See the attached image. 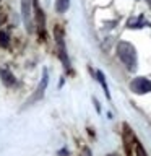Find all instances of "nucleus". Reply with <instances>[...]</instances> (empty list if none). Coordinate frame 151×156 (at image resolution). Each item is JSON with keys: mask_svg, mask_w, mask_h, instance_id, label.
I'll return each instance as SVG.
<instances>
[{"mask_svg": "<svg viewBox=\"0 0 151 156\" xmlns=\"http://www.w3.org/2000/svg\"><path fill=\"white\" fill-rule=\"evenodd\" d=\"M136 153H138V156H148V154H146L145 151H143V148H140V146L136 148Z\"/></svg>", "mask_w": 151, "mask_h": 156, "instance_id": "nucleus-10", "label": "nucleus"}, {"mask_svg": "<svg viewBox=\"0 0 151 156\" xmlns=\"http://www.w3.org/2000/svg\"><path fill=\"white\" fill-rule=\"evenodd\" d=\"M31 3L33 0H21V12H23V20L28 29H31Z\"/></svg>", "mask_w": 151, "mask_h": 156, "instance_id": "nucleus-3", "label": "nucleus"}, {"mask_svg": "<svg viewBox=\"0 0 151 156\" xmlns=\"http://www.w3.org/2000/svg\"><path fill=\"white\" fill-rule=\"evenodd\" d=\"M10 44V36L7 31H0V47H8Z\"/></svg>", "mask_w": 151, "mask_h": 156, "instance_id": "nucleus-8", "label": "nucleus"}, {"mask_svg": "<svg viewBox=\"0 0 151 156\" xmlns=\"http://www.w3.org/2000/svg\"><path fill=\"white\" fill-rule=\"evenodd\" d=\"M117 55L122 60V63L128 68L130 72H135L136 70V51L135 47L132 46L130 42L127 41H120L119 46H117Z\"/></svg>", "mask_w": 151, "mask_h": 156, "instance_id": "nucleus-1", "label": "nucleus"}, {"mask_svg": "<svg viewBox=\"0 0 151 156\" xmlns=\"http://www.w3.org/2000/svg\"><path fill=\"white\" fill-rule=\"evenodd\" d=\"M96 75H97V80H99V81H101V85H102V86H104V91H106V94H107V96H109V90H107V85H106V81H104V75H102V73H101V72H97V73H96Z\"/></svg>", "mask_w": 151, "mask_h": 156, "instance_id": "nucleus-9", "label": "nucleus"}, {"mask_svg": "<svg viewBox=\"0 0 151 156\" xmlns=\"http://www.w3.org/2000/svg\"><path fill=\"white\" fill-rule=\"evenodd\" d=\"M0 75H2V80L5 85H13L15 83V76H13V73H10L8 70H0Z\"/></svg>", "mask_w": 151, "mask_h": 156, "instance_id": "nucleus-6", "label": "nucleus"}, {"mask_svg": "<svg viewBox=\"0 0 151 156\" xmlns=\"http://www.w3.org/2000/svg\"><path fill=\"white\" fill-rule=\"evenodd\" d=\"M130 90L135 93V94H146V93L151 91V80L145 76H138L135 78L133 81L130 83Z\"/></svg>", "mask_w": 151, "mask_h": 156, "instance_id": "nucleus-2", "label": "nucleus"}, {"mask_svg": "<svg viewBox=\"0 0 151 156\" xmlns=\"http://www.w3.org/2000/svg\"><path fill=\"white\" fill-rule=\"evenodd\" d=\"M146 2H148V5H149V7H151V0H146Z\"/></svg>", "mask_w": 151, "mask_h": 156, "instance_id": "nucleus-11", "label": "nucleus"}, {"mask_svg": "<svg viewBox=\"0 0 151 156\" xmlns=\"http://www.w3.org/2000/svg\"><path fill=\"white\" fill-rule=\"evenodd\" d=\"M46 86H47V72L44 70V73H42V81H41V85H39V88H37V93H36L37 98H41V96L44 94V90H46Z\"/></svg>", "mask_w": 151, "mask_h": 156, "instance_id": "nucleus-7", "label": "nucleus"}, {"mask_svg": "<svg viewBox=\"0 0 151 156\" xmlns=\"http://www.w3.org/2000/svg\"><path fill=\"white\" fill-rule=\"evenodd\" d=\"M70 7V0H55V12L57 13H65Z\"/></svg>", "mask_w": 151, "mask_h": 156, "instance_id": "nucleus-5", "label": "nucleus"}, {"mask_svg": "<svg viewBox=\"0 0 151 156\" xmlns=\"http://www.w3.org/2000/svg\"><path fill=\"white\" fill-rule=\"evenodd\" d=\"M148 21H145V18L143 16H138V18H133V20H130L128 23H127V26L128 28H143V26H148Z\"/></svg>", "mask_w": 151, "mask_h": 156, "instance_id": "nucleus-4", "label": "nucleus"}]
</instances>
